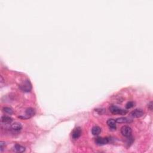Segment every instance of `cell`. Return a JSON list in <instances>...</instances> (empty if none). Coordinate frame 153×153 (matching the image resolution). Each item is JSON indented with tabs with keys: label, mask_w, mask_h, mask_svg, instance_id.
<instances>
[{
	"label": "cell",
	"mask_w": 153,
	"mask_h": 153,
	"mask_svg": "<svg viewBox=\"0 0 153 153\" xmlns=\"http://www.w3.org/2000/svg\"><path fill=\"white\" fill-rule=\"evenodd\" d=\"M109 111L113 114H119V115H125L127 113V110L120 108L115 105H111L109 107Z\"/></svg>",
	"instance_id": "6da1fadb"
},
{
	"label": "cell",
	"mask_w": 153,
	"mask_h": 153,
	"mask_svg": "<svg viewBox=\"0 0 153 153\" xmlns=\"http://www.w3.org/2000/svg\"><path fill=\"white\" fill-rule=\"evenodd\" d=\"M19 87H20V90H21L22 92H30L31 90L32 89V85L29 80H26V81H23V83L20 84Z\"/></svg>",
	"instance_id": "7a4b0ae2"
},
{
	"label": "cell",
	"mask_w": 153,
	"mask_h": 153,
	"mask_svg": "<svg viewBox=\"0 0 153 153\" xmlns=\"http://www.w3.org/2000/svg\"><path fill=\"white\" fill-rule=\"evenodd\" d=\"M132 130L129 126H124L121 128V133L125 137H130L132 135Z\"/></svg>",
	"instance_id": "3957f363"
},
{
	"label": "cell",
	"mask_w": 153,
	"mask_h": 153,
	"mask_svg": "<svg viewBox=\"0 0 153 153\" xmlns=\"http://www.w3.org/2000/svg\"><path fill=\"white\" fill-rule=\"evenodd\" d=\"M95 142L98 145H104L109 142V139L108 138L98 137L96 139Z\"/></svg>",
	"instance_id": "277c9868"
},
{
	"label": "cell",
	"mask_w": 153,
	"mask_h": 153,
	"mask_svg": "<svg viewBox=\"0 0 153 153\" xmlns=\"http://www.w3.org/2000/svg\"><path fill=\"white\" fill-rule=\"evenodd\" d=\"M82 130L80 127H76L73 130L72 133V136L74 139H77L81 135Z\"/></svg>",
	"instance_id": "5b68a950"
},
{
	"label": "cell",
	"mask_w": 153,
	"mask_h": 153,
	"mask_svg": "<svg viewBox=\"0 0 153 153\" xmlns=\"http://www.w3.org/2000/svg\"><path fill=\"white\" fill-rule=\"evenodd\" d=\"M144 111L142 110V109H136L135 110L132 111L131 113H130L131 116L135 118L141 117H142L144 115Z\"/></svg>",
	"instance_id": "8992f818"
},
{
	"label": "cell",
	"mask_w": 153,
	"mask_h": 153,
	"mask_svg": "<svg viewBox=\"0 0 153 153\" xmlns=\"http://www.w3.org/2000/svg\"><path fill=\"white\" fill-rule=\"evenodd\" d=\"M107 123L111 129H112V130H115L116 129V122H115V120L112 119H108Z\"/></svg>",
	"instance_id": "52a82bcc"
},
{
	"label": "cell",
	"mask_w": 153,
	"mask_h": 153,
	"mask_svg": "<svg viewBox=\"0 0 153 153\" xmlns=\"http://www.w3.org/2000/svg\"><path fill=\"white\" fill-rule=\"evenodd\" d=\"M115 122L117 123H129L132 120L127 117H120L115 120Z\"/></svg>",
	"instance_id": "ba28073f"
},
{
	"label": "cell",
	"mask_w": 153,
	"mask_h": 153,
	"mask_svg": "<svg viewBox=\"0 0 153 153\" xmlns=\"http://www.w3.org/2000/svg\"><path fill=\"white\" fill-rule=\"evenodd\" d=\"M12 129L15 131H19L22 129V126L20 123L15 122L13 124H12Z\"/></svg>",
	"instance_id": "9c48e42d"
},
{
	"label": "cell",
	"mask_w": 153,
	"mask_h": 153,
	"mask_svg": "<svg viewBox=\"0 0 153 153\" xmlns=\"http://www.w3.org/2000/svg\"><path fill=\"white\" fill-rule=\"evenodd\" d=\"M14 150L17 153H23L25 151V148L20 145L16 144L14 147Z\"/></svg>",
	"instance_id": "30bf717a"
},
{
	"label": "cell",
	"mask_w": 153,
	"mask_h": 153,
	"mask_svg": "<svg viewBox=\"0 0 153 153\" xmlns=\"http://www.w3.org/2000/svg\"><path fill=\"white\" fill-rule=\"evenodd\" d=\"M13 121V120L9 116H6V115H4L1 117V122L4 124H10Z\"/></svg>",
	"instance_id": "8fae6325"
},
{
	"label": "cell",
	"mask_w": 153,
	"mask_h": 153,
	"mask_svg": "<svg viewBox=\"0 0 153 153\" xmlns=\"http://www.w3.org/2000/svg\"><path fill=\"white\" fill-rule=\"evenodd\" d=\"M101 132V129L99 126H94L92 129V133L93 135H98Z\"/></svg>",
	"instance_id": "7c38bea8"
},
{
	"label": "cell",
	"mask_w": 153,
	"mask_h": 153,
	"mask_svg": "<svg viewBox=\"0 0 153 153\" xmlns=\"http://www.w3.org/2000/svg\"><path fill=\"white\" fill-rule=\"evenodd\" d=\"M35 115V111L33 108H28L26 110V115H27L28 118L34 116Z\"/></svg>",
	"instance_id": "4fadbf2b"
},
{
	"label": "cell",
	"mask_w": 153,
	"mask_h": 153,
	"mask_svg": "<svg viewBox=\"0 0 153 153\" xmlns=\"http://www.w3.org/2000/svg\"><path fill=\"white\" fill-rule=\"evenodd\" d=\"M2 110H3V111L5 112V113L7 114L11 115L13 114V110H12L10 108H9V107H4Z\"/></svg>",
	"instance_id": "5bb4252c"
},
{
	"label": "cell",
	"mask_w": 153,
	"mask_h": 153,
	"mask_svg": "<svg viewBox=\"0 0 153 153\" xmlns=\"http://www.w3.org/2000/svg\"><path fill=\"white\" fill-rule=\"evenodd\" d=\"M134 105L135 104L133 102H128L126 105V108H127V109H130V108H133V107L135 106Z\"/></svg>",
	"instance_id": "9a60e30c"
},
{
	"label": "cell",
	"mask_w": 153,
	"mask_h": 153,
	"mask_svg": "<svg viewBox=\"0 0 153 153\" xmlns=\"http://www.w3.org/2000/svg\"><path fill=\"white\" fill-rule=\"evenodd\" d=\"M5 142L2 141L0 142V151H1V152H2V151H3L4 148L5 147Z\"/></svg>",
	"instance_id": "2e32d148"
},
{
	"label": "cell",
	"mask_w": 153,
	"mask_h": 153,
	"mask_svg": "<svg viewBox=\"0 0 153 153\" xmlns=\"http://www.w3.org/2000/svg\"><path fill=\"white\" fill-rule=\"evenodd\" d=\"M153 102H150V104H148V108L150 109L151 111H152L153 109V105H152Z\"/></svg>",
	"instance_id": "e0dca14e"
}]
</instances>
